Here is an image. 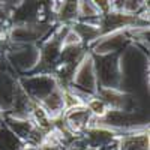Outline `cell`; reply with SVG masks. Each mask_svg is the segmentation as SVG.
<instances>
[{"instance_id":"1","label":"cell","mask_w":150,"mask_h":150,"mask_svg":"<svg viewBox=\"0 0 150 150\" xmlns=\"http://www.w3.org/2000/svg\"><path fill=\"white\" fill-rule=\"evenodd\" d=\"M87 110H89L92 114L102 117L108 111V104L104 101V99H92V101L87 104Z\"/></svg>"},{"instance_id":"2","label":"cell","mask_w":150,"mask_h":150,"mask_svg":"<svg viewBox=\"0 0 150 150\" xmlns=\"http://www.w3.org/2000/svg\"><path fill=\"white\" fill-rule=\"evenodd\" d=\"M92 5L102 14H110L112 8V0H90Z\"/></svg>"}]
</instances>
